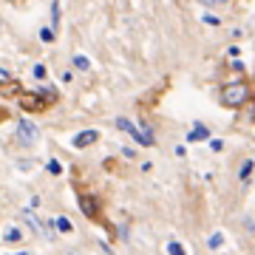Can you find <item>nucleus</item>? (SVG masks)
Returning <instances> with one entry per match:
<instances>
[{
    "instance_id": "nucleus-3",
    "label": "nucleus",
    "mask_w": 255,
    "mask_h": 255,
    "mask_svg": "<svg viewBox=\"0 0 255 255\" xmlns=\"http://www.w3.org/2000/svg\"><path fill=\"white\" fill-rule=\"evenodd\" d=\"M17 133H20V139H23L26 145H31V142H34V139H37V128L31 125V122H20Z\"/></svg>"
},
{
    "instance_id": "nucleus-5",
    "label": "nucleus",
    "mask_w": 255,
    "mask_h": 255,
    "mask_svg": "<svg viewBox=\"0 0 255 255\" xmlns=\"http://www.w3.org/2000/svg\"><path fill=\"white\" fill-rule=\"evenodd\" d=\"M255 164H253V159H247L244 164H241V179H250V170H253Z\"/></svg>"
},
{
    "instance_id": "nucleus-10",
    "label": "nucleus",
    "mask_w": 255,
    "mask_h": 255,
    "mask_svg": "<svg viewBox=\"0 0 255 255\" xmlns=\"http://www.w3.org/2000/svg\"><path fill=\"white\" fill-rule=\"evenodd\" d=\"M6 238H9V241H20V230H11V233H9Z\"/></svg>"
},
{
    "instance_id": "nucleus-1",
    "label": "nucleus",
    "mask_w": 255,
    "mask_h": 255,
    "mask_svg": "<svg viewBox=\"0 0 255 255\" xmlns=\"http://www.w3.org/2000/svg\"><path fill=\"white\" fill-rule=\"evenodd\" d=\"M250 100V85L247 82H230L227 88L221 91V102L230 105V108H238V105H244Z\"/></svg>"
},
{
    "instance_id": "nucleus-11",
    "label": "nucleus",
    "mask_w": 255,
    "mask_h": 255,
    "mask_svg": "<svg viewBox=\"0 0 255 255\" xmlns=\"http://www.w3.org/2000/svg\"><path fill=\"white\" fill-rule=\"evenodd\" d=\"M60 230H63V233H68V230H71V224H68L65 219H60Z\"/></svg>"
},
{
    "instance_id": "nucleus-9",
    "label": "nucleus",
    "mask_w": 255,
    "mask_h": 255,
    "mask_svg": "<svg viewBox=\"0 0 255 255\" xmlns=\"http://www.w3.org/2000/svg\"><path fill=\"white\" fill-rule=\"evenodd\" d=\"M74 63H77V68H88V60H85V57H77Z\"/></svg>"
},
{
    "instance_id": "nucleus-8",
    "label": "nucleus",
    "mask_w": 255,
    "mask_h": 255,
    "mask_svg": "<svg viewBox=\"0 0 255 255\" xmlns=\"http://www.w3.org/2000/svg\"><path fill=\"white\" fill-rule=\"evenodd\" d=\"M34 77H37V80H43V77H46V68H43V65H37V68H34Z\"/></svg>"
},
{
    "instance_id": "nucleus-6",
    "label": "nucleus",
    "mask_w": 255,
    "mask_h": 255,
    "mask_svg": "<svg viewBox=\"0 0 255 255\" xmlns=\"http://www.w3.org/2000/svg\"><path fill=\"white\" fill-rule=\"evenodd\" d=\"M48 167H51V173H54V176H60V173H63V167H60V162H54V159L48 162Z\"/></svg>"
},
{
    "instance_id": "nucleus-4",
    "label": "nucleus",
    "mask_w": 255,
    "mask_h": 255,
    "mask_svg": "<svg viewBox=\"0 0 255 255\" xmlns=\"http://www.w3.org/2000/svg\"><path fill=\"white\" fill-rule=\"evenodd\" d=\"M80 207H82V213H85L88 219H94V216H97V204H94L88 196H80Z\"/></svg>"
},
{
    "instance_id": "nucleus-12",
    "label": "nucleus",
    "mask_w": 255,
    "mask_h": 255,
    "mask_svg": "<svg viewBox=\"0 0 255 255\" xmlns=\"http://www.w3.org/2000/svg\"><path fill=\"white\" fill-rule=\"evenodd\" d=\"M170 253H173V255H184V253H182V247H179V244H170Z\"/></svg>"
},
{
    "instance_id": "nucleus-2",
    "label": "nucleus",
    "mask_w": 255,
    "mask_h": 255,
    "mask_svg": "<svg viewBox=\"0 0 255 255\" xmlns=\"http://www.w3.org/2000/svg\"><path fill=\"white\" fill-rule=\"evenodd\" d=\"M97 139H100V133H97V130H82V133H77V136H74L71 145H74V147H80V150H82V147L94 145Z\"/></svg>"
},
{
    "instance_id": "nucleus-7",
    "label": "nucleus",
    "mask_w": 255,
    "mask_h": 255,
    "mask_svg": "<svg viewBox=\"0 0 255 255\" xmlns=\"http://www.w3.org/2000/svg\"><path fill=\"white\" fill-rule=\"evenodd\" d=\"M40 37H43L46 43H51V40H54V31H51V28H43V34H40Z\"/></svg>"
}]
</instances>
